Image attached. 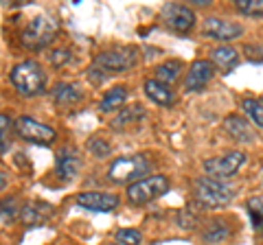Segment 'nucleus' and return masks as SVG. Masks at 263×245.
Here are the masks:
<instances>
[{
	"mask_svg": "<svg viewBox=\"0 0 263 245\" xmlns=\"http://www.w3.org/2000/svg\"><path fill=\"white\" fill-rule=\"evenodd\" d=\"M11 84L22 96H37L46 88V75L35 59H24L11 68Z\"/></svg>",
	"mask_w": 263,
	"mask_h": 245,
	"instance_id": "f257e3e1",
	"label": "nucleus"
},
{
	"mask_svg": "<svg viewBox=\"0 0 263 245\" xmlns=\"http://www.w3.org/2000/svg\"><path fill=\"white\" fill-rule=\"evenodd\" d=\"M224 129L235 138L237 142H254L252 127L241 116H237V114H230V116L224 118Z\"/></svg>",
	"mask_w": 263,
	"mask_h": 245,
	"instance_id": "2eb2a0df",
	"label": "nucleus"
},
{
	"mask_svg": "<svg viewBox=\"0 0 263 245\" xmlns=\"http://www.w3.org/2000/svg\"><path fill=\"white\" fill-rule=\"evenodd\" d=\"M152 160L145 153H136V156H123L117 158L108 169V179L112 184H134L138 179H143L145 173H149Z\"/></svg>",
	"mask_w": 263,
	"mask_h": 245,
	"instance_id": "f03ea898",
	"label": "nucleus"
},
{
	"mask_svg": "<svg viewBox=\"0 0 263 245\" xmlns=\"http://www.w3.org/2000/svg\"><path fill=\"white\" fill-rule=\"evenodd\" d=\"M88 149H90V153H95L97 158H103V156H108L110 153V147L105 145L103 140H95V138L88 142Z\"/></svg>",
	"mask_w": 263,
	"mask_h": 245,
	"instance_id": "c85d7f7f",
	"label": "nucleus"
},
{
	"mask_svg": "<svg viewBox=\"0 0 263 245\" xmlns=\"http://www.w3.org/2000/svg\"><path fill=\"white\" fill-rule=\"evenodd\" d=\"M53 101L57 105H75L81 101V90L75 84H57L53 90Z\"/></svg>",
	"mask_w": 263,
	"mask_h": 245,
	"instance_id": "aec40b11",
	"label": "nucleus"
},
{
	"mask_svg": "<svg viewBox=\"0 0 263 245\" xmlns=\"http://www.w3.org/2000/svg\"><path fill=\"white\" fill-rule=\"evenodd\" d=\"M55 33H57V24L51 18L35 15L27 24V29L22 31V44L31 48V51H42V48L51 46V42L55 39Z\"/></svg>",
	"mask_w": 263,
	"mask_h": 245,
	"instance_id": "20e7f679",
	"label": "nucleus"
},
{
	"mask_svg": "<svg viewBox=\"0 0 263 245\" xmlns=\"http://www.w3.org/2000/svg\"><path fill=\"white\" fill-rule=\"evenodd\" d=\"M13 217H15V203H13V199H5L3 201V226L11 223Z\"/></svg>",
	"mask_w": 263,
	"mask_h": 245,
	"instance_id": "c756f323",
	"label": "nucleus"
},
{
	"mask_svg": "<svg viewBox=\"0 0 263 245\" xmlns=\"http://www.w3.org/2000/svg\"><path fill=\"white\" fill-rule=\"evenodd\" d=\"M261 232H263V230H261Z\"/></svg>",
	"mask_w": 263,
	"mask_h": 245,
	"instance_id": "473e14b6",
	"label": "nucleus"
},
{
	"mask_svg": "<svg viewBox=\"0 0 263 245\" xmlns=\"http://www.w3.org/2000/svg\"><path fill=\"white\" fill-rule=\"evenodd\" d=\"M211 62L215 64V68H221V70H233L235 64L239 62V53L230 46H219L215 51L211 53Z\"/></svg>",
	"mask_w": 263,
	"mask_h": 245,
	"instance_id": "6ab92c4d",
	"label": "nucleus"
},
{
	"mask_svg": "<svg viewBox=\"0 0 263 245\" xmlns=\"http://www.w3.org/2000/svg\"><path fill=\"white\" fill-rule=\"evenodd\" d=\"M189 3H193V5H209L211 0H189Z\"/></svg>",
	"mask_w": 263,
	"mask_h": 245,
	"instance_id": "7c9ffc66",
	"label": "nucleus"
},
{
	"mask_svg": "<svg viewBox=\"0 0 263 245\" xmlns=\"http://www.w3.org/2000/svg\"><path fill=\"white\" fill-rule=\"evenodd\" d=\"M9 125H11L9 116H7V114H3V116H0V134H3V145H0V151H3V153H7V149H9V138H7Z\"/></svg>",
	"mask_w": 263,
	"mask_h": 245,
	"instance_id": "cd10ccee",
	"label": "nucleus"
},
{
	"mask_svg": "<svg viewBox=\"0 0 263 245\" xmlns=\"http://www.w3.org/2000/svg\"><path fill=\"white\" fill-rule=\"evenodd\" d=\"M215 64L209 62V59H195L191 66H189V72H186V79H184V88L189 92H197L202 90L209 81L215 77Z\"/></svg>",
	"mask_w": 263,
	"mask_h": 245,
	"instance_id": "9d476101",
	"label": "nucleus"
},
{
	"mask_svg": "<svg viewBox=\"0 0 263 245\" xmlns=\"http://www.w3.org/2000/svg\"><path fill=\"white\" fill-rule=\"evenodd\" d=\"M145 116V108L141 103H134V105H127V108H121L117 112V116L110 120V127L112 129H123L125 125H132V122L141 120Z\"/></svg>",
	"mask_w": 263,
	"mask_h": 245,
	"instance_id": "f3484780",
	"label": "nucleus"
},
{
	"mask_svg": "<svg viewBox=\"0 0 263 245\" xmlns=\"http://www.w3.org/2000/svg\"><path fill=\"white\" fill-rule=\"evenodd\" d=\"M134 64H136L134 51H105L97 55L95 66L103 68L105 72H121V70L132 68Z\"/></svg>",
	"mask_w": 263,
	"mask_h": 245,
	"instance_id": "9b49d317",
	"label": "nucleus"
},
{
	"mask_svg": "<svg viewBox=\"0 0 263 245\" xmlns=\"http://www.w3.org/2000/svg\"><path fill=\"white\" fill-rule=\"evenodd\" d=\"M169 191V179L164 175H149V177H143L138 179V182L129 184L127 186V201L129 203H136V206H141V203H147V201H154L162 197L164 193Z\"/></svg>",
	"mask_w": 263,
	"mask_h": 245,
	"instance_id": "39448f33",
	"label": "nucleus"
},
{
	"mask_svg": "<svg viewBox=\"0 0 263 245\" xmlns=\"http://www.w3.org/2000/svg\"><path fill=\"white\" fill-rule=\"evenodd\" d=\"M193 189H195V197L204 206H211V208L226 206L235 197V186L224 182V179H215V177H197Z\"/></svg>",
	"mask_w": 263,
	"mask_h": 245,
	"instance_id": "7ed1b4c3",
	"label": "nucleus"
},
{
	"mask_svg": "<svg viewBox=\"0 0 263 245\" xmlns=\"http://www.w3.org/2000/svg\"><path fill=\"white\" fill-rule=\"evenodd\" d=\"M48 59H51L53 66H64V64L70 59V51L68 48H55V51L48 55Z\"/></svg>",
	"mask_w": 263,
	"mask_h": 245,
	"instance_id": "bb28decb",
	"label": "nucleus"
},
{
	"mask_svg": "<svg viewBox=\"0 0 263 245\" xmlns=\"http://www.w3.org/2000/svg\"><path fill=\"white\" fill-rule=\"evenodd\" d=\"M228 234H230V230H228V226H226V223L213 221V223L206 228V230H204V241L217 243V241H224Z\"/></svg>",
	"mask_w": 263,
	"mask_h": 245,
	"instance_id": "b1692460",
	"label": "nucleus"
},
{
	"mask_svg": "<svg viewBox=\"0 0 263 245\" xmlns=\"http://www.w3.org/2000/svg\"><path fill=\"white\" fill-rule=\"evenodd\" d=\"M125 99H127V88L125 86H114L103 94V99L99 101V110L101 112L121 110V105L125 103Z\"/></svg>",
	"mask_w": 263,
	"mask_h": 245,
	"instance_id": "a211bd4d",
	"label": "nucleus"
},
{
	"mask_svg": "<svg viewBox=\"0 0 263 245\" xmlns=\"http://www.w3.org/2000/svg\"><path fill=\"white\" fill-rule=\"evenodd\" d=\"M117 241L123 245H138L143 241V236L138 230H134V228H123V230L117 232Z\"/></svg>",
	"mask_w": 263,
	"mask_h": 245,
	"instance_id": "a878e982",
	"label": "nucleus"
},
{
	"mask_svg": "<svg viewBox=\"0 0 263 245\" xmlns=\"http://www.w3.org/2000/svg\"><path fill=\"white\" fill-rule=\"evenodd\" d=\"M162 22L176 33H189L195 27V13L186 5L167 3L162 7Z\"/></svg>",
	"mask_w": 263,
	"mask_h": 245,
	"instance_id": "6e6552de",
	"label": "nucleus"
},
{
	"mask_svg": "<svg viewBox=\"0 0 263 245\" xmlns=\"http://www.w3.org/2000/svg\"><path fill=\"white\" fill-rule=\"evenodd\" d=\"M15 134H18L22 140L27 142H35V145H51L57 134L51 125H44V122H40L31 116H20L15 120Z\"/></svg>",
	"mask_w": 263,
	"mask_h": 245,
	"instance_id": "423d86ee",
	"label": "nucleus"
},
{
	"mask_svg": "<svg viewBox=\"0 0 263 245\" xmlns=\"http://www.w3.org/2000/svg\"><path fill=\"white\" fill-rule=\"evenodd\" d=\"M184 70L182 66V62H178V59H167V62H162L158 68H156V79L162 81V84H167L171 86L174 81L180 77V72Z\"/></svg>",
	"mask_w": 263,
	"mask_h": 245,
	"instance_id": "412c9836",
	"label": "nucleus"
},
{
	"mask_svg": "<svg viewBox=\"0 0 263 245\" xmlns=\"http://www.w3.org/2000/svg\"><path fill=\"white\" fill-rule=\"evenodd\" d=\"M235 7L243 15H263V0H235Z\"/></svg>",
	"mask_w": 263,
	"mask_h": 245,
	"instance_id": "393cba45",
	"label": "nucleus"
},
{
	"mask_svg": "<svg viewBox=\"0 0 263 245\" xmlns=\"http://www.w3.org/2000/svg\"><path fill=\"white\" fill-rule=\"evenodd\" d=\"M79 206H84L88 210H97V212H110L119 206V195L112 193H101V191H86L79 193L75 199Z\"/></svg>",
	"mask_w": 263,
	"mask_h": 245,
	"instance_id": "f8f14e48",
	"label": "nucleus"
},
{
	"mask_svg": "<svg viewBox=\"0 0 263 245\" xmlns=\"http://www.w3.org/2000/svg\"><path fill=\"white\" fill-rule=\"evenodd\" d=\"M241 108L246 112V116L250 118V122H254L257 127L263 129V101L261 99H243L241 101Z\"/></svg>",
	"mask_w": 263,
	"mask_h": 245,
	"instance_id": "4be33fe9",
	"label": "nucleus"
},
{
	"mask_svg": "<svg viewBox=\"0 0 263 245\" xmlns=\"http://www.w3.org/2000/svg\"><path fill=\"white\" fill-rule=\"evenodd\" d=\"M145 94L158 105H171L174 103V90H171L167 84L158 81V79H147L145 81Z\"/></svg>",
	"mask_w": 263,
	"mask_h": 245,
	"instance_id": "dca6fc26",
	"label": "nucleus"
},
{
	"mask_svg": "<svg viewBox=\"0 0 263 245\" xmlns=\"http://www.w3.org/2000/svg\"><path fill=\"white\" fill-rule=\"evenodd\" d=\"M51 212H53V208L44 201H29L20 208V219L27 226H37V223L46 221V219L51 217Z\"/></svg>",
	"mask_w": 263,
	"mask_h": 245,
	"instance_id": "4468645a",
	"label": "nucleus"
},
{
	"mask_svg": "<svg viewBox=\"0 0 263 245\" xmlns=\"http://www.w3.org/2000/svg\"><path fill=\"white\" fill-rule=\"evenodd\" d=\"M79 167H81V158L72 147H66V149H62L60 153H57L55 171L62 179H66V182H70V179L79 173Z\"/></svg>",
	"mask_w": 263,
	"mask_h": 245,
	"instance_id": "ddd939ff",
	"label": "nucleus"
},
{
	"mask_svg": "<svg viewBox=\"0 0 263 245\" xmlns=\"http://www.w3.org/2000/svg\"><path fill=\"white\" fill-rule=\"evenodd\" d=\"M202 33L206 37H213V39H219V42H228V39H235L243 33V27L237 22H230V20H224V18H215L211 15L202 22Z\"/></svg>",
	"mask_w": 263,
	"mask_h": 245,
	"instance_id": "1a4fd4ad",
	"label": "nucleus"
},
{
	"mask_svg": "<svg viewBox=\"0 0 263 245\" xmlns=\"http://www.w3.org/2000/svg\"><path fill=\"white\" fill-rule=\"evenodd\" d=\"M243 165H246L243 151H228L224 156L204 160V171H206V175L215 177V179H226L230 175H235Z\"/></svg>",
	"mask_w": 263,
	"mask_h": 245,
	"instance_id": "0eeeda50",
	"label": "nucleus"
},
{
	"mask_svg": "<svg viewBox=\"0 0 263 245\" xmlns=\"http://www.w3.org/2000/svg\"><path fill=\"white\" fill-rule=\"evenodd\" d=\"M246 208H248L250 221L257 230H263V195H254L246 201Z\"/></svg>",
	"mask_w": 263,
	"mask_h": 245,
	"instance_id": "5701e85b",
	"label": "nucleus"
},
{
	"mask_svg": "<svg viewBox=\"0 0 263 245\" xmlns=\"http://www.w3.org/2000/svg\"><path fill=\"white\" fill-rule=\"evenodd\" d=\"M110 245H114V243H110Z\"/></svg>",
	"mask_w": 263,
	"mask_h": 245,
	"instance_id": "2f4dec72",
	"label": "nucleus"
}]
</instances>
